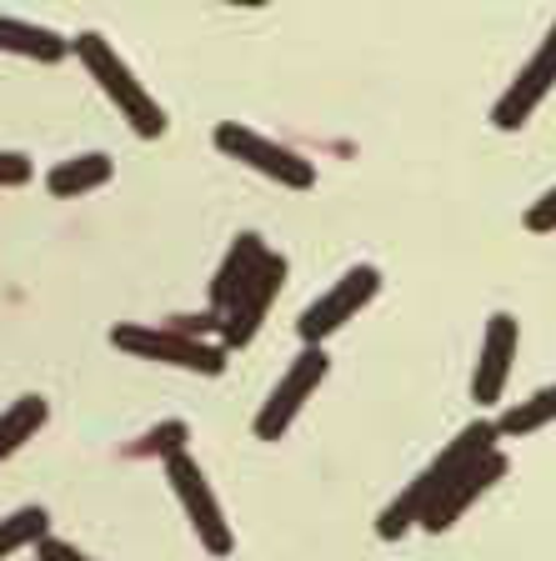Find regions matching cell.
Returning a JSON list of instances; mask_svg holds the SVG:
<instances>
[{
  "label": "cell",
  "instance_id": "6da1fadb",
  "mask_svg": "<svg viewBox=\"0 0 556 561\" xmlns=\"http://www.w3.org/2000/svg\"><path fill=\"white\" fill-rule=\"evenodd\" d=\"M491 451H501V436H497V421H487V416H476V421H466L462 432L452 436V442L441 446L436 456H431L427 467L411 477V486H401L392 496V502L382 506V516H376V537L382 541H401L411 526H421V516H427V506L436 502L441 491L452 486L456 477H462L466 467H476L481 456H491Z\"/></svg>",
  "mask_w": 556,
  "mask_h": 561
},
{
  "label": "cell",
  "instance_id": "7a4b0ae2",
  "mask_svg": "<svg viewBox=\"0 0 556 561\" xmlns=\"http://www.w3.org/2000/svg\"><path fill=\"white\" fill-rule=\"evenodd\" d=\"M70 50H76V60L86 66V76L101 85V95L116 105V116L126 121L140 140H161L166 136V126H171V121H166V105L156 101V95L146 91V81L126 66V56L116 50V41H105L101 31H76L70 35Z\"/></svg>",
  "mask_w": 556,
  "mask_h": 561
},
{
  "label": "cell",
  "instance_id": "3957f363",
  "mask_svg": "<svg viewBox=\"0 0 556 561\" xmlns=\"http://www.w3.org/2000/svg\"><path fill=\"white\" fill-rule=\"evenodd\" d=\"M111 346L136 356V362H156V366H175V371H196V376H220L231 351L220 341H196L185 331L166 327V321H116L111 327Z\"/></svg>",
  "mask_w": 556,
  "mask_h": 561
},
{
  "label": "cell",
  "instance_id": "277c9868",
  "mask_svg": "<svg viewBox=\"0 0 556 561\" xmlns=\"http://www.w3.org/2000/svg\"><path fill=\"white\" fill-rule=\"evenodd\" d=\"M211 140H216L220 156L251 165L256 175H266V181H276V186H286V191H311L316 186V161H306L302 151H291V146H281V140L261 136V130L241 126V121H220V126L211 130Z\"/></svg>",
  "mask_w": 556,
  "mask_h": 561
},
{
  "label": "cell",
  "instance_id": "5b68a950",
  "mask_svg": "<svg viewBox=\"0 0 556 561\" xmlns=\"http://www.w3.org/2000/svg\"><path fill=\"white\" fill-rule=\"evenodd\" d=\"M326 371H331L326 346H302L296 351V362L286 366V376L271 386V397L261 401V411H256V421H251L256 442H281V436L296 426V416L306 411V401L316 397V386L326 381Z\"/></svg>",
  "mask_w": 556,
  "mask_h": 561
},
{
  "label": "cell",
  "instance_id": "8992f818",
  "mask_svg": "<svg viewBox=\"0 0 556 561\" xmlns=\"http://www.w3.org/2000/svg\"><path fill=\"white\" fill-rule=\"evenodd\" d=\"M166 481H171L175 502H181V512H185V522H191L201 547H206L211 557H231L236 531H231V522H226V512H220L216 491H211V481H206L196 456L185 451V456H175V461H166Z\"/></svg>",
  "mask_w": 556,
  "mask_h": 561
},
{
  "label": "cell",
  "instance_id": "52a82bcc",
  "mask_svg": "<svg viewBox=\"0 0 556 561\" xmlns=\"http://www.w3.org/2000/svg\"><path fill=\"white\" fill-rule=\"evenodd\" d=\"M376 291H382V271L366 266V261H361V266H351L347 276L331 286V291H321L302 311V321H296L302 346H326V341L337 336L347 321H356V311H366V306L376 301Z\"/></svg>",
  "mask_w": 556,
  "mask_h": 561
},
{
  "label": "cell",
  "instance_id": "ba28073f",
  "mask_svg": "<svg viewBox=\"0 0 556 561\" xmlns=\"http://www.w3.org/2000/svg\"><path fill=\"white\" fill-rule=\"evenodd\" d=\"M552 91H556V21H552V31H546V41L536 46V56L517 70V81L497 95V105H491V126L497 130H522L526 121L536 116V105H542Z\"/></svg>",
  "mask_w": 556,
  "mask_h": 561
},
{
  "label": "cell",
  "instance_id": "9c48e42d",
  "mask_svg": "<svg viewBox=\"0 0 556 561\" xmlns=\"http://www.w3.org/2000/svg\"><path fill=\"white\" fill-rule=\"evenodd\" d=\"M517 346H522V327H517V316L497 311L487 321V331H481V351H476V366H472V401L476 407H497V401L507 397Z\"/></svg>",
  "mask_w": 556,
  "mask_h": 561
},
{
  "label": "cell",
  "instance_id": "30bf717a",
  "mask_svg": "<svg viewBox=\"0 0 556 561\" xmlns=\"http://www.w3.org/2000/svg\"><path fill=\"white\" fill-rule=\"evenodd\" d=\"M286 271H291L286 256H281V251H271V261L261 266V276L246 286L241 301H236L231 311L220 316V346H226V351L251 346L256 331H261V321H266V311H271V301H276L281 286H286Z\"/></svg>",
  "mask_w": 556,
  "mask_h": 561
},
{
  "label": "cell",
  "instance_id": "8fae6325",
  "mask_svg": "<svg viewBox=\"0 0 556 561\" xmlns=\"http://www.w3.org/2000/svg\"><path fill=\"white\" fill-rule=\"evenodd\" d=\"M511 471V461H507V451H491V456H481L476 467H466L462 477L452 481V486L441 491L436 502L427 506V516H421V531H431V537H441V531H452L456 522H462V512L472 502H481L491 486H497L501 477Z\"/></svg>",
  "mask_w": 556,
  "mask_h": 561
},
{
  "label": "cell",
  "instance_id": "7c38bea8",
  "mask_svg": "<svg viewBox=\"0 0 556 561\" xmlns=\"http://www.w3.org/2000/svg\"><path fill=\"white\" fill-rule=\"evenodd\" d=\"M271 261V245L261 241V231H241L231 245H226V256H220L216 276H211V306L206 311L226 316L236 301H241V291L251 286L256 276H261V266Z\"/></svg>",
  "mask_w": 556,
  "mask_h": 561
},
{
  "label": "cell",
  "instance_id": "4fadbf2b",
  "mask_svg": "<svg viewBox=\"0 0 556 561\" xmlns=\"http://www.w3.org/2000/svg\"><path fill=\"white\" fill-rule=\"evenodd\" d=\"M0 50L5 56H21V60H35V66H60L70 50V35L50 31V25H35L25 15H0Z\"/></svg>",
  "mask_w": 556,
  "mask_h": 561
},
{
  "label": "cell",
  "instance_id": "5bb4252c",
  "mask_svg": "<svg viewBox=\"0 0 556 561\" xmlns=\"http://www.w3.org/2000/svg\"><path fill=\"white\" fill-rule=\"evenodd\" d=\"M111 175H116V161L105 151H81V156H66L46 171V191L56 201H76V196H91V191L111 186Z\"/></svg>",
  "mask_w": 556,
  "mask_h": 561
},
{
  "label": "cell",
  "instance_id": "9a60e30c",
  "mask_svg": "<svg viewBox=\"0 0 556 561\" xmlns=\"http://www.w3.org/2000/svg\"><path fill=\"white\" fill-rule=\"evenodd\" d=\"M46 421H50V401L41 397V391H31V397H15L11 407L0 411V467H5L15 451H25V442H35Z\"/></svg>",
  "mask_w": 556,
  "mask_h": 561
},
{
  "label": "cell",
  "instance_id": "2e32d148",
  "mask_svg": "<svg viewBox=\"0 0 556 561\" xmlns=\"http://www.w3.org/2000/svg\"><path fill=\"white\" fill-rule=\"evenodd\" d=\"M552 421H556V381L542 386V391H532L526 401H511V407L497 416V436L501 442H522V436L542 432Z\"/></svg>",
  "mask_w": 556,
  "mask_h": 561
},
{
  "label": "cell",
  "instance_id": "e0dca14e",
  "mask_svg": "<svg viewBox=\"0 0 556 561\" xmlns=\"http://www.w3.org/2000/svg\"><path fill=\"white\" fill-rule=\"evenodd\" d=\"M50 537V512L46 506H15L11 516H0V561L15 551H31Z\"/></svg>",
  "mask_w": 556,
  "mask_h": 561
},
{
  "label": "cell",
  "instance_id": "ac0fdd59",
  "mask_svg": "<svg viewBox=\"0 0 556 561\" xmlns=\"http://www.w3.org/2000/svg\"><path fill=\"white\" fill-rule=\"evenodd\" d=\"M185 442H191V426H185L181 416H171V421H156L146 436H136V442L126 446L131 456H156V461H175V456H185Z\"/></svg>",
  "mask_w": 556,
  "mask_h": 561
},
{
  "label": "cell",
  "instance_id": "d6986e66",
  "mask_svg": "<svg viewBox=\"0 0 556 561\" xmlns=\"http://www.w3.org/2000/svg\"><path fill=\"white\" fill-rule=\"evenodd\" d=\"M35 175V161L25 151H0V191H15Z\"/></svg>",
  "mask_w": 556,
  "mask_h": 561
},
{
  "label": "cell",
  "instance_id": "ffe728a7",
  "mask_svg": "<svg viewBox=\"0 0 556 561\" xmlns=\"http://www.w3.org/2000/svg\"><path fill=\"white\" fill-rule=\"evenodd\" d=\"M522 221H526V231H532V236H552V231H556V186L546 191V196H536L532 206H526Z\"/></svg>",
  "mask_w": 556,
  "mask_h": 561
},
{
  "label": "cell",
  "instance_id": "44dd1931",
  "mask_svg": "<svg viewBox=\"0 0 556 561\" xmlns=\"http://www.w3.org/2000/svg\"><path fill=\"white\" fill-rule=\"evenodd\" d=\"M35 561H95L91 551H81L76 541H60V537H46L35 547Z\"/></svg>",
  "mask_w": 556,
  "mask_h": 561
}]
</instances>
